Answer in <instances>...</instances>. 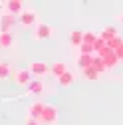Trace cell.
<instances>
[{
    "instance_id": "5",
    "label": "cell",
    "mask_w": 123,
    "mask_h": 125,
    "mask_svg": "<svg viewBox=\"0 0 123 125\" xmlns=\"http://www.w3.org/2000/svg\"><path fill=\"white\" fill-rule=\"evenodd\" d=\"M32 72L30 70H16L14 72V83L20 85V87H28L30 82H32Z\"/></svg>"
},
{
    "instance_id": "1",
    "label": "cell",
    "mask_w": 123,
    "mask_h": 125,
    "mask_svg": "<svg viewBox=\"0 0 123 125\" xmlns=\"http://www.w3.org/2000/svg\"><path fill=\"white\" fill-rule=\"evenodd\" d=\"M38 121H40V125H58V107L46 103L44 111H42V117Z\"/></svg>"
},
{
    "instance_id": "8",
    "label": "cell",
    "mask_w": 123,
    "mask_h": 125,
    "mask_svg": "<svg viewBox=\"0 0 123 125\" xmlns=\"http://www.w3.org/2000/svg\"><path fill=\"white\" fill-rule=\"evenodd\" d=\"M44 107H46L44 101H34V103H30V105H28V115L40 119V117H42V111H44Z\"/></svg>"
},
{
    "instance_id": "7",
    "label": "cell",
    "mask_w": 123,
    "mask_h": 125,
    "mask_svg": "<svg viewBox=\"0 0 123 125\" xmlns=\"http://www.w3.org/2000/svg\"><path fill=\"white\" fill-rule=\"evenodd\" d=\"M18 22V16L16 14H10V12H4L2 18H0V32H10L12 26Z\"/></svg>"
},
{
    "instance_id": "15",
    "label": "cell",
    "mask_w": 123,
    "mask_h": 125,
    "mask_svg": "<svg viewBox=\"0 0 123 125\" xmlns=\"http://www.w3.org/2000/svg\"><path fill=\"white\" fill-rule=\"evenodd\" d=\"M26 91H28V93H34V95L42 93V91H44V83H42V80H32V82H30V85L26 87Z\"/></svg>"
},
{
    "instance_id": "18",
    "label": "cell",
    "mask_w": 123,
    "mask_h": 125,
    "mask_svg": "<svg viewBox=\"0 0 123 125\" xmlns=\"http://www.w3.org/2000/svg\"><path fill=\"white\" fill-rule=\"evenodd\" d=\"M93 68L99 72V73H103L105 70H107V66H105V62H103V58L101 56H97L95 54V58H93Z\"/></svg>"
},
{
    "instance_id": "20",
    "label": "cell",
    "mask_w": 123,
    "mask_h": 125,
    "mask_svg": "<svg viewBox=\"0 0 123 125\" xmlns=\"http://www.w3.org/2000/svg\"><path fill=\"white\" fill-rule=\"evenodd\" d=\"M97 38H99V34H95V32H83V42L85 44H93Z\"/></svg>"
},
{
    "instance_id": "24",
    "label": "cell",
    "mask_w": 123,
    "mask_h": 125,
    "mask_svg": "<svg viewBox=\"0 0 123 125\" xmlns=\"http://www.w3.org/2000/svg\"><path fill=\"white\" fill-rule=\"evenodd\" d=\"M24 125H40V121H38L36 117H30V115H28L26 121H24Z\"/></svg>"
},
{
    "instance_id": "10",
    "label": "cell",
    "mask_w": 123,
    "mask_h": 125,
    "mask_svg": "<svg viewBox=\"0 0 123 125\" xmlns=\"http://www.w3.org/2000/svg\"><path fill=\"white\" fill-rule=\"evenodd\" d=\"M66 72H68V64H64V62H54V64L50 66V73L56 77V80L60 75H64Z\"/></svg>"
},
{
    "instance_id": "26",
    "label": "cell",
    "mask_w": 123,
    "mask_h": 125,
    "mask_svg": "<svg viewBox=\"0 0 123 125\" xmlns=\"http://www.w3.org/2000/svg\"><path fill=\"white\" fill-rule=\"evenodd\" d=\"M119 20H121V24H123V14H121V18H119Z\"/></svg>"
},
{
    "instance_id": "22",
    "label": "cell",
    "mask_w": 123,
    "mask_h": 125,
    "mask_svg": "<svg viewBox=\"0 0 123 125\" xmlns=\"http://www.w3.org/2000/svg\"><path fill=\"white\" fill-rule=\"evenodd\" d=\"M78 50H80V54H95V50H93V44H85V42L80 46Z\"/></svg>"
},
{
    "instance_id": "14",
    "label": "cell",
    "mask_w": 123,
    "mask_h": 125,
    "mask_svg": "<svg viewBox=\"0 0 123 125\" xmlns=\"http://www.w3.org/2000/svg\"><path fill=\"white\" fill-rule=\"evenodd\" d=\"M73 80H75V75L68 70L64 75H60V77H58V83H60V87H70V85L73 83Z\"/></svg>"
},
{
    "instance_id": "11",
    "label": "cell",
    "mask_w": 123,
    "mask_h": 125,
    "mask_svg": "<svg viewBox=\"0 0 123 125\" xmlns=\"http://www.w3.org/2000/svg\"><path fill=\"white\" fill-rule=\"evenodd\" d=\"M22 10H24V2H20V0H6V12L18 16Z\"/></svg>"
},
{
    "instance_id": "23",
    "label": "cell",
    "mask_w": 123,
    "mask_h": 125,
    "mask_svg": "<svg viewBox=\"0 0 123 125\" xmlns=\"http://www.w3.org/2000/svg\"><path fill=\"white\" fill-rule=\"evenodd\" d=\"M121 44H123V38H121V36H115L113 40H109V42H107V46H109L111 50H117Z\"/></svg>"
},
{
    "instance_id": "3",
    "label": "cell",
    "mask_w": 123,
    "mask_h": 125,
    "mask_svg": "<svg viewBox=\"0 0 123 125\" xmlns=\"http://www.w3.org/2000/svg\"><path fill=\"white\" fill-rule=\"evenodd\" d=\"M38 14L34 12V10H30V8H26V10H22L20 14H18V22H20V26H24V28H32V26H36L38 22Z\"/></svg>"
},
{
    "instance_id": "6",
    "label": "cell",
    "mask_w": 123,
    "mask_h": 125,
    "mask_svg": "<svg viewBox=\"0 0 123 125\" xmlns=\"http://www.w3.org/2000/svg\"><path fill=\"white\" fill-rule=\"evenodd\" d=\"M28 70L32 72V75H36V77H44V75L50 73V66L46 64V62H32V64L28 66Z\"/></svg>"
},
{
    "instance_id": "13",
    "label": "cell",
    "mask_w": 123,
    "mask_h": 125,
    "mask_svg": "<svg viewBox=\"0 0 123 125\" xmlns=\"http://www.w3.org/2000/svg\"><path fill=\"white\" fill-rule=\"evenodd\" d=\"M12 46H14V36H12V32H0V48L8 50V48H12Z\"/></svg>"
},
{
    "instance_id": "9",
    "label": "cell",
    "mask_w": 123,
    "mask_h": 125,
    "mask_svg": "<svg viewBox=\"0 0 123 125\" xmlns=\"http://www.w3.org/2000/svg\"><path fill=\"white\" fill-rule=\"evenodd\" d=\"M68 40H70L72 48H80V46L83 44V32H80V30H72V32L68 34Z\"/></svg>"
},
{
    "instance_id": "17",
    "label": "cell",
    "mask_w": 123,
    "mask_h": 125,
    "mask_svg": "<svg viewBox=\"0 0 123 125\" xmlns=\"http://www.w3.org/2000/svg\"><path fill=\"white\" fill-rule=\"evenodd\" d=\"M99 36H101L105 42H109V40H113V38L117 36V30H115L113 26H107V28H103L101 32H99Z\"/></svg>"
},
{
    "instance_id": "27",
    "label": "cell",
    "mask_w": 123,
    "mask_h": 125,
    "mask_svg": "<svg viewBox=\"0 0 123 125\" xmlns=\"http://www.w3.org/2000/svg\"><path fill=\"white\" fill-rule=\"evenodd\" d=\"M20 2H24V0H20Z\"/></svg>"
},
{
    "instance_id": "2",
    "label": "cell",
    "mask_w": 123,
    "mask_h": 125,
    "mask_svg": "<svg viewBox=\"0 0 123 125\" xmlns=\"http://www.w3.org/2000/svg\"><path fill=\"white\" fill-rule=\"evenodd\" d=\"M34 40L36 42H42V40H50L52 36H54V28L50 26V24H46V22H38L36 26H34Z\"/></svg>"
},
{
    "instance_id": "25",
    "label": "cell",
    "mask_w": 123,
    "mask_h": 125,
    "mask_svg": "<svg viewBox=\"0 0 123 125\" xmlns=\"http://www.w3.org/2000/svg\"><path fill=\"white\" fill-rule=\"evenodd\" d=\"M113 52H115V56H117V58H119V60L123 62V44L119 46V48H117V50H113Z\"/></svg>"
},
{
    "instance_id": "4",
    "label": "cell",
    "mask_w": 123,
    "mask_h": 125,
    "mask_svg": "<svg viewBox=\"0 0 123 125\" xmlns=\"http://www.w3.org/2000/svg\"><path fill=\"white\" fill-rule=\"evenodd\" d=\"M97 56H101V58H103V62H105L107 70H111V68H117V64L121 62V60H119V58L115 56V52H113V50L109 48V46H105V48H103V50H101V52H99Z\"/></svg>"
},
{
    "instance_id": "19",
    "label": "cell",
    "mask_w": 123,
    "mask_h": 125,
    "mask_svg": "<svg viewBox=\"0 0 123 125\" xmlns=\"http://www.w3.org/2000/svg\"><path fill=\"white\" fill-rule=\"evenodd\" d=\"M10 64L8 62H0V80H6V77H10Z\"/></svg>"
},
{
    "instance_id": "12",
    "label": "cell",
    "mask_w": 123,
    "mask_h": 125,
    "mask_svg": "<svg viewBox=\"0 0 123 125\" xmlns=\"http://www.w3.org/2000/svg\"><path fill=\"white\" fill-rule=\"evenodd\" d=\"M93 58H95V54H80V58H78V68H89V66H93Z\"/></svg>"
},
{
    "instance_id": "16",
    "label": "cell",
    "mask_w": 123,
    "mask_h": 125,
    "mask_svg": "<svg viewBox=\"0 0 123 125\" xmlns=\"http://www.w3.org/2000/svg\"><path fill=\"white\" fill-rule=\"evenodd\" d=\"M82 73H83V77H85V80H89V82H95V80H99V72L93 68V66H89V68H83L82 70Z\"/></svg>"
},
{
    "instance_id": "28",
    "label": "cell",
    "mask_w": 123,
    "mask_h": 125,
    "mask_svg": "<svg viewBox=\"0 0 123 125\" xmlns=\"http://www.w3.org/2000/svg\"><path fill=\"white\" fill-rule=\"evenodd\" d=\"M2 2H6V0H2Z\"/></svg>"
},
{
    "instance_id": "21",
    "label": "cell",
    "mask_w": 123,
    "mask_h": 125,
    "mask_svg": "<svg viewBox=\"0 0 123 125\" xmlns=\"http://www.w3.org/2000/svg\"><path fill=\"white\" fill-rule=\"evenodd\" d=\"M105 46H107V42H105V40H103V38L99 36V38H97V40L93 42V50H95V54H99V52H101V50L105 48Z\"/></svg>"
}]
</instances>
